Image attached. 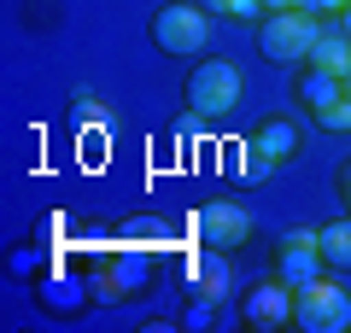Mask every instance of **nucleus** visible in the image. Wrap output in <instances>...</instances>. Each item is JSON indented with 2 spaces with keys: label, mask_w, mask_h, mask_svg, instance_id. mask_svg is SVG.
<instances>
[{
  "label": "nucleus",
  "mask_w": 351,
  "mask_h": 333,
  "mask_svg": "<svg viewBox=\"0 0 351 333\" xmlns=\"http://www.w3.org/2000/svg\"><path fill=\"white\" fill-rule=\"evenodd\" d=\"M293 12H311V18H328V12H339V6H351V0H287Z\"/></svg>",
  "instance_id": "obj_19"
},
{
  "label": "nucleus",
  "mask_w": 351,
  "mask_h": 333,
  "mask_svg": "<svg viewBox=\"0 0 351 333\" xmlns=\"http://www.w3.org/2000/svg\"><path fill=\"white\" fill-rule=\"evenodd\" d=\"M339 193H346V210H351V164H346V175H339Z\"/></svg>",
  "instance_id": "obj_21"
},
{
  "label": "nucleus",
  "mask_w": 351,
  "mask_h": 333,
  "mask_svg": "<svg viewBox=\"0 0 351 333\" xmlns=\"http://www.w3.org/2000/svg\"><path fill=\"white\" fill-rule=\"evenodd\" d=\"M316 240H322L328 269H351V210L339 222H328V228H316Z\"/></svg>",
  "instance_id": "obj_14"
},
{
  "label": "nucleus",
  "mask_w": 351,
  "mask_h": 333,
  "mask_svg": "<svg viewBox=\"0 0 351 333\" xmlns=\"http://www.w3.org/2000/svg\"><path fill=\"white\" fill-rule=\"evenodd\" d=\"M276 275L293 286V293L328 275V258H322V240H316V228H293V234L276 240Z\"/></svg>",
  "instance_id": "obj_6"
},
{
  "label": "nucleus",
  "mask_w": 351,
  "mask_h": 333,
  "mask_svg": "<svg viewBox=\"0 0 351 333\" xmlns=\"http://www.w3.org/2000/svg\"><path fill=\"white\" fill-rule=\"evenodd\" d=\"M316 36H322V24H316L311 12H293V6H281L276 18H263L258 29V47L269 64H304L316 47Z\"/></svg>",
  "instance_id": "obj_3"
},
{
  "label": "nucleus",
  "mask_w": 351,
  "mask_h": 333,
  "mask_svg": "<svg viewBox=\"0 0 351 333\" xmlns=\"http://www.w3.org/2000/svg\"><path fill=\"white\" fill-rule=\"evenodd\" d=\"M193 234H199V246L234 251V246L252 240V210L234 205V199H205V205L193 210Z\"/></svg>",
  "instance_id": "obj_5"
},
{
  "label": "nucleus",
  "mask_w": 351,
  "mask_h": 333,
  "mask_svg": "<svg viewBox=\"0 0 351 333\" xmlns=\"http://www.w3.org/2000/svg\"><path fill=\"white\" fill-rule=\"evenodd\" d=\"M199 6H205L211 18H252L263 0H199Z\"/></svg>",
  "instance_id": "obj_17"
},
{
  "label": "nucleus",
  "mask_w": 351,
  "mask_h": 333,
  "mask_svg": "<svg viewBox=\"0 0 351 333\" xmlns=\"http://www.w3.org/2000/svg\"><path fill=\"white\" fill-rule=\"evenodd\" d=\"M293 321H299L304 333H346L351 328V293L322 275V281L299 286V298H293Z\"/></svg>",
  "instance_id": "obj_4"
},
{
  "label": "nucleus",
  "mask_w": 351,
  "mask_h": 333,
  "mask_svg": "<svg viewBox=\"0 0 351 333\" xmlns=\"http://www.w3.org/2000/svg\"><path fill=\"white\" fill-rule=\"evenodd\" d=\"M182 99H188L193 117H228L240 99V71L234 59H199L182 82Z\"/></svg>",
  "instance_id": "obj_2"
},
{
  "label": "nucleus",
  "mask_w": 351,
  "mask_h": 333,
  "mask_svg": "<svg viewBox=\"0 0 351 333\" xmlns=\"http://www.w3.org/2000/svg\"><path fill=\"white\" fill-rule=\"evenodd\" d=\"M263 6H269V12H281V6H287V0H263Z\"/></svg>",
  "instance_id": "obj_22"
},
{
  "label": "nucleus",
  "mask_w": 351,
  "mask_h": 333,
  "mask_svg": "<svg viewBox=\"0 0 351 333\" xmlns=\"http://www.w3.org/2000/svg\"><path fill=\"white\" fill-rule=\"evenodd\" d=\"M304 64H322V71H334V76H351V41L339 36V29H322Z\"/></svg>",
  "instance_id": "obj_13"
},
{
  "label": "nucleus",
  "mask_w": 351,
  "mask_h": 333,
  "mask_svg": "<svg viewBox=\"0 0 351 333\" xmlns=\"http://www.w3.org/2000/svg\"><path fill=\"white\" fill-rule=\"evenodd\" d=\"M346 82H351V76H334V71H322V64H304V76H299V106L311 111V117H322V111L346 94Z\"/></svg>",
  "instance_id": "obj_9"
},
{
  "label": "nucleus",
  "mask_w": 351,
  "mask_h": 333,
  "mask_svg": "<svg viewBox=\"0 0 351 333\" xmlns=\"http://www.w3.org/2000/svg\"><path fill=\"white\" fill-rule=\"evenodd\" d=\"M205 41H211V12L199 0H176V6H158L152 12V47L176 53V59H199Z\"/></svg>",
  "instance_id": "obj_1"
},
{
  "label": "nucleus",
  "mask_w": 351,
  "mask_h": 333,
  "mask_svg": "<svg viewBox=\"0 0 351 333\" xmlns=\"http://www.w3.org/2000/svg\"><path fill=\"white\" fill-rule=\"evenodd\" d=\"M316 123H322V129H334V135H351V82H346V94H339L334 106H328L322 117H316Z\"/></svg>",
  "instance_id": "obj_15"
},
{
  "label": "nucleus",
  "mask_w": 351,
  "mask_h": 333,
  "mask_svg": "<svg viewBox=\"0 0 351 333\" xmlns=\"http://www.w3.org/2000/svg\"><path fill=\"white\" fill-rule=\"evenodd\" d=\"M106 281L117 286V298H135L141 286L152 281V251H112V263H106Z\"/></svg>",
  "instance_id": "obj_10"
},
{
  "label": "nucleus",
  "mask_w": 351,
  "mask_h": 333,
  "mask_svg": "<svg viewBox=\"0 0 351 333\" xmlns=\"http://www.w3.org/2000/svg\"><path fill=\"white\" fill-rule=\"evenodd\" d=\"M211 310H217L211 298H193V304L182 310V328H211Z\"/></svg>",
  "instance_id": "obj_18"
},
{
  "label": "nucleus",
  "mask_w": 351,
  "mask_h": 333,
  "mask_svg": "<svg viewBox=\"0 0 351 333\" xmlns=\"http://www.w3.org/2000/svg\"><path fill=\"white\" fill-rule=\"evenodd\" d=\"M188 275H193V286H199V298H211V304H223V298H228V251L205 246L199 258L188 263Z\"/></svg>",
  "instance_id": "obj_11"
},
{
  "label": "nucleus",
  "mask_w": 351,
  "mask_h": 333,
  "mask_svg": "<svg viewBox=\"0 0 351 333\" xmlns=\"http://www.w3.org/2000/svg\"><path fill=\"white\" fill-rule=\"evenodd\" d=\"M252 147H258L263 158H276V164H287V158H299L304 135H299V123H287V117H269V123L258 129V140H252Z\"/></svg>",
  "instance_id": "obj_12"
},
{
  "label": "nucleus",
  "mask_w": 351,
  "mask_h": 333,
  "mask_svg": "<svg viewBox=\"0 0 351 333\" xmlns=\"http://www.w3.org/2000/svg\"><path fill=\"white\" fill-rule=\"evenodd\" d=\"M293 286L281 281H258V286H246V298H240V304H246V328H258V333H276V328H287L293 321Z\"/></svg>",
  "instance_id": "obj_7"
},
{
  "label": "nucleus",
  "mask_w": 351,
  "mask_h": 333,
  "mask_svg": "<svg viewBox=\"0 0 351 333\" xmlns=\"http://www.w3.org/2000/svg\"><path fill=\"white\" fill-rule=\"evenodd\" d=\"M88 298H94V286H88L82 275H47V281L36 286V304L47 310V316H76Z\"/></svg>",
  "instance_id": "obj_8"
},
{
  "label": "nucleus",
  "mask_w": 351,
  "mask_h": 333,
  "mask_svg": "<svg viewBox=\"0 0 351 333\" xmlns=\"http://www.w3.org/2000/svg\"><path fill=\"white\" fill-rule=\"evenodd\" d=\"M339 36L351 41V6H339Z\"/></svg>",
  "instance_id": "obj_20"
},
{
  "label": "nucleus",
  "mask_w": 351,
  "mask_h": 333,
  "mask_svg": "<svg viewBox=\"0 0 351 333\" xmlns=\"http://www.w3.org/2000/svg\"><path fill=\"white\" fill-rule=\"evenodd\" d=\"M269 170H276V158H263V152H258V147H252V152H246V158H240V164H234V175H240V182H246V187H258V182H263V175H269Z\"/></svg>",
  "instance_id": "obj_16"
}]
</instances>
